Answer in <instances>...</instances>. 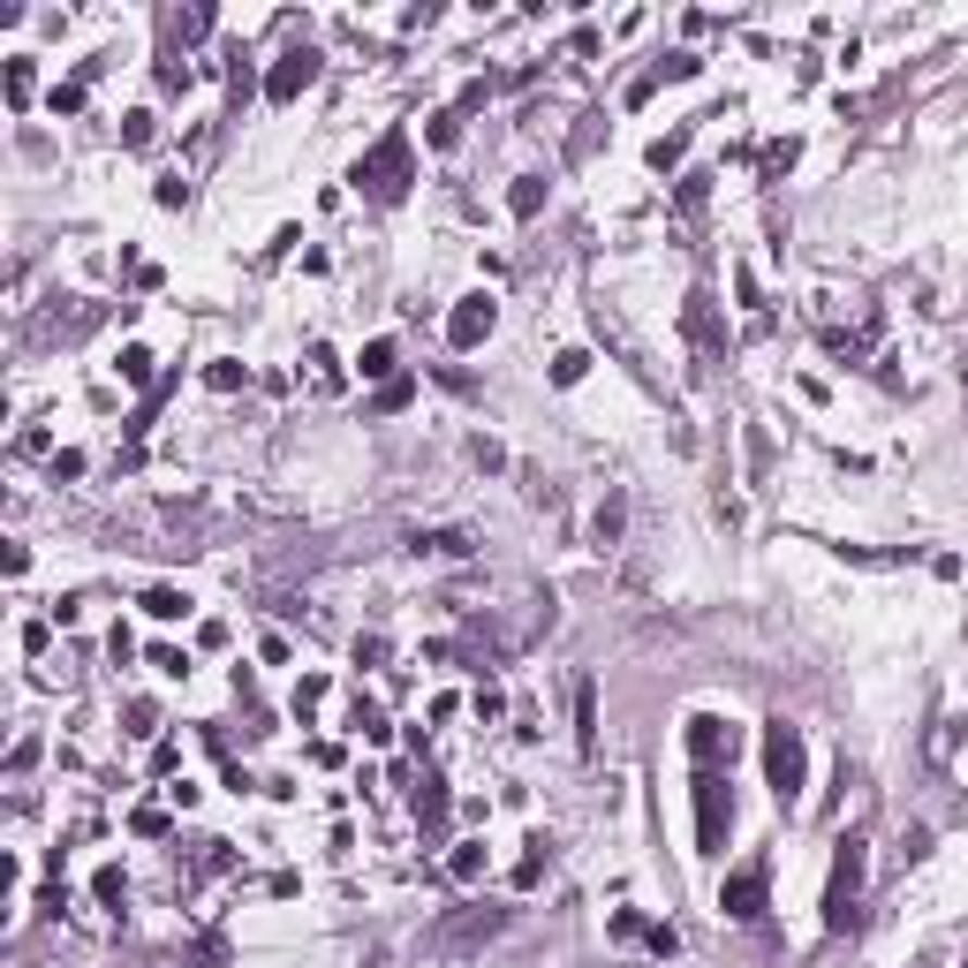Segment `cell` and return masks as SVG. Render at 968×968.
Segmentation results:
<instances>
[{
  "label": "cell",
  "mask_w": 968,
  "mask_h": 968,
  "mask_svg": "<svg viewBox=\"0 0 968 968\" xmlns=\"http://www.w3.org/2000/svg\"><path fill=\"white\" fill-rule=\"evenodd\" d=\"M348 182L371 197V204H401L409 197V182H417V152H409V129H386L363 160L348 166Z\"/></svg>",
  "instance_id": "1"
},
{
  "label": "cell",
  "mask_w": 968,
  "mask_h": 968,
  "mask_svg": "<svg viewBox=\"0 0 968 968\" xmlns=\"http://www.w3.org/2000/svg\"><path fill=\"white\" fill-rule=\"evenodd\" d=\"M862 878H870V840L847 832L840 855H832V878H824V931H855L862 923Z\"/></svg>",
  "instance_id": "2"
},
{
  "label": "cell",
  "mask_w": 968,
  "mask_h": 968,
  "mask_svg": "<svg viewBox=\"0 0 968 968\" xmlns=\"http://www.w3.org/2000/svg\"><path fill=\"white\" fill-rule=\"evenodd\" d=\"M757 749H765V780H772V795H780V803H803V787H809V749H803V727L772 719Z\"/></svg>",
  "instance_id": "3"
},
{
  "label": "cell",
  "mask_w": 968,
  "mask_h": 968,
  "mask_svg": "<svg viewBox=\"0 0 968 968\" xmlns=\"http://www.w3.org/2000/svg\"><path fill=\"white\" fill-rule=\"evenodd\" d=\"M499 931H507V908H484V901H470V908H455V916L432 931V954H447V961H455V954H477L484 939H499Z\"/></svg>",
  "instance_id": "4"
},
{
  "label": "cell",
  "mask_w": 968,
  "mask_h": 968,
  "mask_svg": "<svg viewBox=\"0 0 968 968\" xmlns=\"http://www.w3.org/2000/svg\"><path fill=\"white\" fill-rule=\"evenodd\" d=\"M734 832V795H727V772H696V847L719 855Z\"/></svg>",
  "instance_id": "5"
},
{
  "label": "cell",
  "mask_w": 968,
  "mask_h": 968,
  "mask_svg": "<svg viewBox=\"0 0 968 968\" xmlns=\"http://www.w3.org/2000/svg\"><path fill=\"white\" fill-rule=\"evenodd\" d=\"M681 742H688V765H696V772H719V765H734V749H742L734 719H719V711H696Z\"/></svg>",
  "instance_id": "6"
},
{
  "label": "cell",
  "mask_w": 968,
  "mask_h": 968,
  "mask_svg": "<svg viewBox=\"0 0 968 968\" xmlns=\"http://www.w3.org/2000/svg\"><path fill=\"white\" fill-rule=\"evenodd\" d=\"M681 325H688V340H696L704 371H719V363H727V325H719V303H711L704 288H688V303H681Z\"/></svg>",
  "instance_id": "7"
},
{
  "label": "cell",
  "mask_w": 968,
  "mask_h": 968,
  "mask_svg": "<svg viewBox=\"0 0 968 968\" xmlns=\"http://www.w3.org/2000/svg\"><path fill=\"white\" fill-rule=\"evenodd\" d=\"M311 84H319V46H288V53H281L273 69H265V99H273V107L303 99Z\"/></svg>",
  "instance_id": "8"
},
{
  "label": "cell",
  "mask_w": 968,
  "mask_h": 968,
  "mask_svg": "<svg viewBox=\"0 0 968 968\" xmlns=\"http://www.w3.org/2000/svg\"><path fill=\"white\" fill-rule=\"evenodd\" d=\"M719 908H727L734 923H757V916H765V862H742V870H727V885H719Z\"/></svg>",
  "instance_id": "9"
},
{
  "label": "cell",
  "mask_w": 968,
  "mask_h": 968,
  "mask_svg": "<svg viewBox=\"0 0 968 968\" xmlns=\"http://www.w3.org/2000/svg\"><path fill=\"white\" fill-rule=\"evenodd\" d=\"M492 325H499V303L477 288V296H462V303L447 311V340H455V348H484V340H492Z\"/></svg>",
  "instance_id": "10"
},
{
  "label": "cell",
  "mask_w": 968,
  "mask_h": 968,
  "mask_svg": "<svg viewBox=\"0 0 968 968\" xmlns=\"http://www.w3.org/2000/svg\"><path fill=\"white\" fill-rule=\"evenodd\" d=\"M409 803H417V824H424V832H439V824H447V780L424 772V780L409 787Z\"/></svg>",
  "instance_id": "11"
},
{
  "label": "cell",
  "mask_w": 968,
  "mask_h": 968,
  "mask_svg": "<svg viewBox=\"0 0 968 968\" xmlns=\"http://www.w3.org/2000/svg\"><path fill=\"white\" fill-rule=\"evenodd\" d=\"M621 530H629V499H621V492H606V507L591 514V545L606 553V545H621Z\"/></svg>",
  "instance_id": "12"
},
{
  "label": "cell",
  "mask_w": 968,
  "mask_h": 968,
  "mask_svg": "<svg viewBox=\"0 0 968 968\" xmlns=\"http://www.w3.org/2000/svg\"><path fill=\"white\" fill-rule=\"evenodd\" d=\"M575 749H583V757L598 749V688H591V681H575Z\"/></svg>",
  "instance_id": "13"
},
{
  "label": "cell",
  "mask_w": 968,
  "mask_h": 968,
  "mask_svg": "<svg viewBox=\"0 0 968 968\" xmlns=\"http://www.w3.org/2000/svg\"><path fill=\"white\" fill-rule=\"evenodd\" d=\"M409 545L432 553V560H470V537H462V530H417Z\"/></svg>",
  "instance_id": "14"
},
{
  "label": "cell",
  "mask_w": 968,
  "mask_h": 968,
  "mask_svg": "<svg viewBox=\"0 0 968 968\" xmlns=\"http://www.w3.org/2000/svg\"><path fill=\"white\" fill-rule=\"evenodd\" d=\"M545 847H553V840H545V832H530V840H522V862H514V878H507V885H514V893H530V885H537V878H545Z\"/></svg>",
  "instance_id": "15"
},
{
  "label": "cell",
  "mask_w": 968,
  "mask_h": 968,
  "mask_svg": "<svg viewBox=\"0 0 968 968\" xmlns=\"http://www.w3.org/2000/svg\"><path fill=\"white\" fill-rule=\"evenodd\" d=\"M447 878H455V885H477V878H484V840H455Z\"/></svg>",
  "instance_id": "16"
},
{
  "label": "cell",
  "mask_w": 968,
  "mask_h": 968,
  "mask_svg": "<svg viewBox=\"0 0 968 968\" xmlns=\"http://www.w3.org/2000/svg\"><path fill=\"white\" fill-rule=\"evenodd\" d=\"M145 613H152V621H182V613H189V591H174V583H152V591H145Z\"/></svg>",
  "instance_id": "17"
},
{
  "label": "cell",
  "mask_w": 968,
  "mask_h": 968,
  "mask_svg": "<svg viewBox=\"0 0 968 968\" xmlns=\"http://www.w3.org/2000/svg\"><path fill=\"white\" fill-rule=\"evenodd\" d=\"M537 204H545V182H537V174H522V182L507 189V212H514V220H537Z\"/></svg>",
  "instance_id": "18"
},
{
  "label": "cell",
  "mask_w": 968,
  "mask_h": 968,
  "mask_svg": "<svg viewBox=\"0 0 968 968\" xmlns=\"http://www.w3.org/2000/svg\"><path fill=\"white\" fill-rule=\"evenodd\" d=\"M204 30H212V8H182V15H166V38H182V46L204 38Z\"/></svg>",
  "instance_id": "19"
},
{
  "label": "cell",
  "mask_w": 968,
  "mask_h": 968,
  "mask_svg": "<svg viewBox=\"0 0 968 968\" xmlns=\"http://www.w3.org/2000/svg\"><path fill=\"white\" fill-rule=\"evenodd\" d=\"M152 137H160V122H152V107H137V114H122V145H129V152H145Z\"/></svg>",
  "instance_id": "20"
},
{
  "label": "cell",
  "mask_w": 968,
  "mask_h": 968,
  "mask_svg": "<svg viewBox=\"0 0 968 968\" xmlns=\"http://www.w3.org/2000/svg\"><path fill=\"white\" fill-rule=\"evenodd\" d=\"M152 363H160V356H152L145 340H129V348H122V378H129V386H152Z\"/></svg>",
  "instance_id": "21"
},
{
  "label": "cell",
  "mask_w": 968,
  "mask_h": 968,
  "mask_svg": "<svg viewBox=\"0 0 968 968\" xmlns=\"http://www.w3.org/2000/svg\"><path fill=\"white\" fill-rule=\"evenodd\" d=\"M348 727H356L363 742H386V734H394V727L378 719V704H371V696H356V711H348Z\"/></svg>",
  "instance_id": "22"
},
{
  "label": "cell",
  "mask_w": 968,
  "mask_h": 968,
  "mask_svg": "<svg viewBox=\"0 0 968 968\" xmlns=\"http://www.w3.org/2000/svg\"><path fill=\"white\" fill-rule=\"evenodd\" d=\"M30 91H38V76H30V61H8V107H15V114L30 107Z\"/></svg>",
  "instance_id": "23"
},
{
  "label": "cell",
  "mask_w": 968,
  "mask_h": 968,
  "mask_svg": "<svg viewBox=\"0 0 968 968\" xmlns=\"http://www.w3.org/2000/svg\"><path fill=\"white\" fill-rule=\"evenodd\" d=\"M243 378H250V371H243L235 356H220V363H204V386H212V394H235Z\"/></svg>",
  "instance_id": "24"
},
{
  "label": "cell",
  "mask_w": 968,
  "mask_h": 968,
  "mask_svg": "<svg viewBox=\"0 0 968 968\" xmlns=\"http://www.w3.org/2000/svg\"><path fill=\"white\" fill-rule=\"evenodd\" d=\"M681 152H688V129H673V137H658V145H650V174H666V166H681Z\"/></svg>",
  "instance_id": "25"
},
{
  "label": "cell",
  "mask_w": 968,
  "mask_h": 968,
  "mask_svg": "<svg viewBox=\"0 0 968 968\" xmlns=\"http://www.w3.org/2000/svg\"><path fill=\"white\" fill-rule=\"evenodd\" d=\"M356 363H363V378H394V340H371Z\"/></svg>",
  "instance_id": "26"
},
{
  "label": "cell",
  "mask_w": 968,
  "mask_h": 968,
  "mask_svg": "<svg viewBox=\"0 0 968 968\" xmlns=\"http://www.w3.org/2000/svg\"><path fill=\"white\" fill-rule=\"evenodd\" d=\"M583 371H591V356H583V348H560V356H553V386H575Z\"/></svg>",
  "instance_id": "27"
},
{
  "label": "cell",
  "mask_w": 968,
  "mask_h": 968,
  "mask_svg": "<svg viewBox=\"0 0 968 968\" xmlns=\"http://www.w3.org/2000/svg\"><path fill=\"white\" fill-rule=\"evenodd\" d=\"M91 893H99V901H107V908H122V901H129V878H122V870H114V862H107V870H99V878H91Z\"/></svg>",
  "instance_id": "28"
},
{
  "label": "cell",
  "mask_w": 968,
  "mask_h": 968,
  "mask_svg": "<svg viewBox=\"0 0 968 968\" xmlns=\"http://www.w3.org/2000/svg\"><path fill=\"white\" fill-rule=\"evenodd\" d=\"M795 152H803L795 137H780V145H765V182H780V174L795 166Z\"/></svg>",
  "instance_id": "29"
},
{
  "label": "cell",
  "mask_w": 968,
  "mask_h": 968,
  "mask_svg": "<svg viewBox=\"0 0 968 968\" xmlns=\"http://www.w3.org/2000/svg\"><path fill=\"white\" fill-rule=\"evenodd\" d=\"M424 137H432V145H439V152H447V145H455V137H462V107H447V114H432V129H424Z\"/></svg>",
  "instance_id": "30"
},
{
  "label": "cell",
  "mask_w": 968,
  "mask_h": 968,
  "mask_svg": "<svg viewBox=\"0 0 968 968\" xmlns=\"http://www.w3.org/2000/svg\"><path fill=\"white\" fill-rule=\"evenodd\" d=\"M644 946L658 954V961H673V954H681V931H673V923H650V931H644Z\"/></svg>",
  "instance_id": "31"
},
{
  "label": "cell",
  "mask_w": 968,
  "mask_h": 968,
  "mask_svg": "<svg viewBox=\"0 0 968 968\" xmlns=\"http://www.w3.org/2000/svg\"><path fill=\"white\" fill-rule=\"evenodd\" d=\"M129 832H137V840H160V832H166V809H160V803H145L137 817H129Z\"/></svg>",
  "instance_id": "32"
},
{
  "label": "cell",
  "mask_w": 968,
  "mask_h": 968,
  "mask_svg": "<svg viewBox=\"0 0 968 968\" xmlns=\"http://www.w3.org/2000/svg\"><path fill=\"white\" fill-rule=\"evenodd\" d=\"M152 666H160L166 681H182V673H189V650H174V644H152Z\"/></svg>",
  "instance_id": "33"
},
{
  "label": "cell",
  "mask_w": 968,
  "mask_h": 968,
  "mask_svg": "<svg viewBox=\"0 0 968 968\" xmlns=\"http://www.w3.org/2000/svg\"><path fill=\"white\" fill-rule=\"evenodd\" d=\"M129 734H160V704H152V696L129 704Z\"/></svg>",
  "instance_id": "34"
},
{
  "label": "cell",
  "mask_w": 968,
  "mask_h": 968,
  "mask_svg": "<svg viewBox=\"0 0 968 968\" xmlns=\"http://www.w3.org/2000/svg\"><path fill=\"white\" fill-rule=\"evenodd\" d=\"M152 197L174 212V204H189V182H182V174H160V182H152Z\"/></svg>",
  "instance_id": "35"
},
{
  "label": "cell",
  "mask_w": 968,
  "mask_h": 968,
  "mask_svg": "<svg viewBox=\"0 0 968 968\" xmlns=\"http://www.w3.org/2000/svg\"><path fill=\"white\" fill-rule=\"evenodd\" d=\"M311 378H319V386H340V363H333V348H311Z\"/></svg>",
  "instance_id": "36"
},
{
  "label": "cell",
  "mask_w": 968,
  "mask_h": 968,
  "mask_svg": "<svg viewBox=\"0 0 968 968\" xmlns=\"http://www.w3.org/2000/svg\"><path fill=\"white\" fill-rule=\"evenodd\" d=\"M696 69H704V61H696V53H666V61H658V76H673V84H688V76H696Z\"/></svg>",
  "instance_id": "37"
},
{
  "label": "cell",
  "mask_w": 968,
  "mask_h": 968,
  "mask_svg": "<svg viewBox=\"0 0 968 968\" xmlns=\"http://www.w3.org/2000/svg\"><path fill=\"white\" fill-rule=\"evenodd\" d=\"M46 107H53V114H76V107H84V84H53V99H46Z\"/></svg>",
  "instance_id": "38"
},
{
  "label": "cell",
  "mask_w": 968,
  "mask_h": 968,
  "mask_svg": "<svg viewBox=\"0 0 968 968\" xmlns=\"http://www.w3.org/2000/svg\"><path fill=\"white\" fill-rule=\"evenodd\" d=\"M409 394H417L409 378H386V386H378V409H409Z\"/></svg>",
  "instance_id": "39"
},
{
  "label": "cell",
  "mask_w": 968,
  "mask_h": 968,
  "mask_svg": "<svg viewBox=\"0 0 968 968\" xmlns=\"http://www.w3.org/2000/svg\"><path fill=\"white\" fill-rule=\"evenodd\" d=\"M30 765H38V742H15V749H8V780H23Z\"/></svg>",
  "instance_id": "40"
},
{
  "label": "cell",
  "mask_w": 968,
  "mask_h": 968,
  "mask_svg": "<svg viewBox=\"0 0 968 968\" xmlns=\"http://www.w3.org/2000/svg\"><path fill=\"white\" fill-rule=\"evenodd\" d=\"M470 711H477V719H499V711H507V696H499V688H477V696H470Z\"/></svg>",
  "instance_id": "41"
},
{
  "label": "cell",
  "mask_w": 968,
  "mask_h": 968,
  "mask_svg": "<svg viewBox=\"0 0 968 968\" xmlns=\"http://www.w3.org/2000/svg\"><path fill=\"white\" fill-rule=\"evenodd\" d=\"M681 212H704V174H681Z\"/></svg>",
  "instance_id": "42"
},
{
  "label": "cell",
  "mask_w": 968,
  "mask_h": 968,
  "mask_svg": "<svg viewBox=\"0 0 968 968\" xmlns=\"http://www.w3.org/2000/svg\"><path fill=\"white\" fill-rule=\"evenodd\" d=\"M644 931H650V923L636 916V908H621V916H613V939H644Z\"/></svg>",
  "instance_id": "43"
},
{
  "label": "cell",
  "mask_w": 968,
  "mask_h": 968,
  "mask_svg": "<svg viewBox=\"0 0 968 968\" xmlns=\"http://www.w3.org/2000/svg\"><path fill=\"white\" fill-rule=\"evenodd\" d=\"M319 696H325V673H303V688H296V711H311Z\"/></svg>",
  "instance_id": "44"
},
{
  "label": "cell",
  "mask_w": 968,
  "mask_h": 968,
  "mask_svg": "<svg viewBox=\"0 0 968 968\" xmlns=\"http://www.w3.org/2000/svg\"><path fill=\"white\" fill-rule=\"evenodd\" d=\"M386 658V636H356V666H378Z\"/></svg>",
  "instance_id": "45"
}]
</instances>
